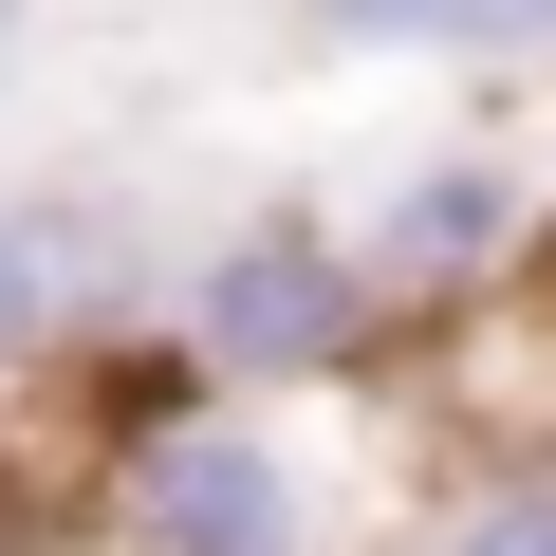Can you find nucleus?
I'll use <instances>...</instances> for the list:
<instances>
[{
	"instance_id": "obj_1",
	"label": "nucleus",
	"mask_w": 556,
	"mask_h": 556,
	"mask_svg": "<svg viewBox=\"0 0 556 556\" xmlns=\"http://www.w3.org/2000/svg\"><path fill=\"white\" fill-rule=\"evenodd\" d=\"M56 408H75L56 464H75V538L93 556H371L390 538V519H353L316 408H241V390L167 371V334L56 371Z\"/></svg>"
},
{
	"instance_id": "obj_2",
	"label": "nucleus",
	"mask_w": 556,
	"mask_h": 556,
	"mask_svg": "<svg viewBox=\"0 0 556 556\" xmlns=\"http://www.w3.org/2000/svg\"><path fill=\"white\" fill-rule=\"evenodd\" d=\"M149 334L167 371L241 390V408H371L408 390V316H390V278L353 260L334 204H223V223H167V278H149Z\"/></svg>"
},
{
	"instance_id": "obj_3",
	"label": "nucleus",
	"mask_w": 556,
	"mask_h": 556,
	"mask_svg": "<svg viewBox=\"0 0 556 556\" xmlns=\"http://www.w3.org/2000/svg\"><path fill=\"white\" fill-rule=\"evenodd\" d=\"M334 223H353V260L390 278L408 353L538 298V149H519V130H427V149H390Z\"/></svg>"
},
{
	"instance_id": "obj_4",
	"label": "nucleus",
	"mask_w": 556,
	"mask_h": 556,
	"mask_svg": "<svg viewBox=\"0 0 556 556\" xmlns=\"http://www.w3.org/2000/svg\"><path fill=\"white\" fill-rule=\"evenodd\" d=\"M149 278H167V223H149L112 167L0 186V427L56 408V371L130 353V334H149Z\"/></svg>"
},
{
	"instance_id": "obj_5",
	"label": "nucleus",
	"mask_w": 556,
	"mask_h": 556,
	"mask_svg": "<svg viewBox=\"0 0 556 556\" xmlns=\"http://www.w3.org/2000/svg\"><path fill=\"white\" fill-rule=\"evenodd\" d=\"M390 556H556V427L445 445V464L390 501Z\"/></svg>"
},
{
	"instance_id": "obj_6",
	"label": "nucleus",
	"mask_w": 556,
	"mask_h": 556,
	"mask_svg": "<svg viewBox=\"0 0 556 556\" xmlns=\"http://www.w3.org/2000/svg\"><path fill=\"white\" fill-rule=\"evenodd\" d=\"M278 38H316V56H445L482 0H260Z\"/></svg>"
},
{
	"instance_id": "obj_7",
	"label": "nucleus",
	"mask_w": 556,
	"mask_h": 556,
	"mask_svg": "<svg viewBox=\"0 0 556 556\" xmlns=\"http://www.w3.org/2000/svg\"><path fill=\"white\" fill-rule=\"evenodd\" d=\"M445 75H482V93H556V0H482V20L445 38Z\"/></svg>"
},
{
	"instance_id": "obj_8",
	"label": "nucleus",
	"mask_w": 556,
	"mask_h": 556,
	"mask_svg": "<svg viewBox=\"0 0 556 556\" xmlns=\"http://www.w3.org/2000/svg\"><path fill=\"white\" fill-rule=\"evenodd\" d=\"M38 75V0H0V93H20Z\"/></svg>"
},
{
	"instance_id": "obj_9",
	"label": "nucleus",
	"mask_w": 556,
	"mask_h": 556,
	"mask_svg": "<svg viewBox=\"0 0 556 556\" xmlns=\"http://www.w3.org/2000/svg\"><path fill=\"white\" fill-rule=\"evenodd\" d=\"M538 298H556V149H538Z\"/></svg>"
},
{
	"instance_id": "obj_10",
	"label": "nucleus",
	"mask_w": 556,
	"mask_h": 556,
	"mask_svg": "<svg viewBox=\"0 0 556 556\" xmlns=\"http://www.w3.org/2000/svg\"><path fill=\"white\" fill-rule=\"evenodd\" d=\"M38 556H93V538H38Z\"/></svg>"
}]
</instances>
